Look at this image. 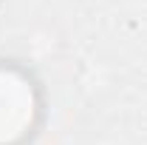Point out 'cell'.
<instances>
[{
  "label": "cell",
  "mask_w": 147,
  "mask_h": 145,
  "mask_svg": "<svg viewBox=\"0 0 147 145\" xmlns=\"http://www.w3.org/2000/svg\"><path fill=\"white\" fill-rule=\"evenodd\" d=\"M37 111L34 83L11 66H0V145H14L31 134Z\"/></svg>",
  "instance_id": "obj_1"
}]
</instances>
